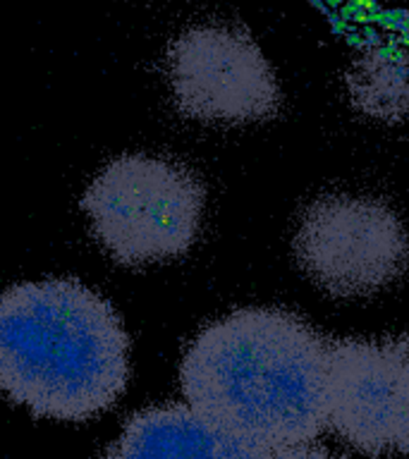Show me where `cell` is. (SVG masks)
Returning a JSON list of instances; mask_svg holds the SVG:
<instances>
[{"mask_svg":"<svg viewBox=\"0 0 409 459\" xmlns=\"http://www.w3.org/2000/svg\"><path fill=\"white\" fill-rule=\"evenodd\" d=\"M343 94L350 111L371 125H409V51L390 41L357 46L343 70Z\"/></svg>","mask_w":409,"mask_h":459,"instance_id":"8","label":"cell"},{"mask_svg":"<svg viewBox=\"0 0 409 459\" xmlns=\"http://www.w3.org/2000/svg\"><path fill=\"white\" fill-rule=\"evenodd\" d=\"M328 352L309 321L281 306H242L189 342L180 385L189 407L225 433L281 452L328 430Z\"/></svg>","mask_w":409,"mask_h":459,"instance_id":"1","label":"cell"},{"mask_svg":"<svg viewBox=\"0 0 409 459\" xmlns=\"http://www.w3.org/2000/svg\"><path fill=\"white\" fill-rule=\"evenodd\" d=\"M278 459H340L335 455H330L328 450H321L313 445H302V448H292V450H281Z\"/></svg>","mask_w":409,"mask_h":459,"instance_id":"9","label":"cell"},{"mask_svg":"<svg viewBox=\"0 0 409 459\" xmlns=\"http://www.w3.org/2000/svg\"><path fill=\"white\" fill-rule=\"evenodd\" d=\"M292 256L302 276L330 297H376L407 276L409 225L378 196L330 191L302 208Z\"/></svg>","mask_w":409,"mask_h":459,"instance_id":"4","label":"cell"},{"mask_svg":"<svg viewBox=\"0 0 409 459\" xmlns=\"http://www.w3.org/2000/svg\"><path fill=\"white\" fill-rule=\"evenodd\" d=\"M106 459H278V452L225 433L189 404H161L129 416Z\"/></svg>","mask_w":409,"mask_h":459,"instance_id":"7","label":"cell"},{"mask_svg":"<svg viewBox=\"0 0 409 459\" xmlns=\"http://www.w3.org/2000/svg\"><path fill=\"white\" fill-rule=\"evenodd\" d=\"M328 430L371 459L409 455V338H343L328 352Z\"/></svg>","mask_w":409,"mask_h":459,"instance_id":"6","label":"cell"},{"mask_svg":"<svg viewBox=\"0 0 409 459\" xmlns=\"http://www.w3.org/2000/svg\"><path fill=\"white\" fill-rule=\"evenodd\" d=\"M166 74L177 111L203 125H258L283 108L276 67L237 24L185 29L168 48Z\"/></svg>","mask_w":409,"mask_h":459,"instance_id":"5","label":"cell"},{"mask_svg":"<svg viewBox=\"0 0 409 459\" xmlns=\"http://www.w3.org/2000/svg\"><path fill=\"white\" fill-rule=\"evenodd\" d=\"M129 380V335L99 292L72 278L34 280L0 294V393L31 414L86 421Z\"/></svg>","mask_w":409,"mask_h":459,"instance_id":"2","label":"cell"},{"mask_svg":"<svg viewBox=\"0 0 409 459\" xmlns=\"http://www.w3.org/2000/svg\"><path fill=\"white\" fill-rule=\"evenodd\" d=\"M203 206L206 189L192 170L146 153L111 161L81 196L94 237L122 266L187 253L199 237Z\"/></svg>","mask_w":409,"mask_h":459,"instance_id":"3","label":"cell"}]
</instances>
